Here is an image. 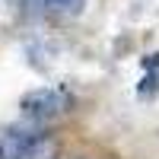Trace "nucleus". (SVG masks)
<instances>
[{
  "label": "nucleus",
  "instance_id": "obj_2",
  "mask_svg": "<svg viewBox=\"0 0 159 159\" xmlns=\"http://www.w3.org/2000/svg\"><path fill=\"white\" fill-rule=\"evenodd\" d=\"M80 3H83V0H45V7H51V10H64V13H76Z\"/></svg>",
  "mask_w": 159,
  "mask_h": 159
},
{
  "label": "nucleus",
  "instance_id": "obj_1",
  "mask_svg": "<svg viewBox=\"0 0 159 159\" xmlns=\"http://www.w3.org/2000/svg\"><path fill=\"white\" fill-rule=\"evenodd\" d=\"M61 92L54 89H38V92H29V96L22 99V108L29 111V115H51V111H57L61 108Z\"/></svg>",
  "mask_w": 159,
  "mask_h": 159
},
{
  "label": "nucleus",
  "instance_id": "obj_3",
  "mask_svg": "<svg viewBox=\"0 0 159 159\" xmlns=\"http://www.w3.org/2000/svg\"><path fill=\"white\" fill-rule=\"evenodd\" d=\"M0 159H7V156H3V153H0Z\"/></svg>",
  "mask_w": 159,
  "mask_h": 159
}]
</instances>
